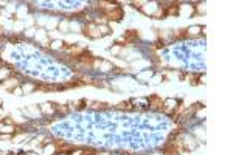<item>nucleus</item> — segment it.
Listing matches in <instances>:
<instances>
[{
  "label": "nucleus",
  "instance_id": "1",
  "mask_svg": "<svg viewBox=\"0 0 233 155\" xmlns=\"http://www.w3.org/2000/svg\"><path fill=\"white\" fill-rule=\"evenodd\" d=\"M82 33L87 36V37H92V39H97V37H101V33H100V28H97L95 23H87L86 27L82 28Z\"/></svg>",
  "mask_w": 233,
  "mask_h": 155
},
{
  "label": "nucleus",
  "instance_id": "2",
  "mask_svg": "<svg viewBox=\"0 0 233 155\" xmlns=\"http://www.w3.org/2000/svg\"><path fill=\"white\" fill-rule=\"evenodd\" d=\"M123 9L121 8H116V9H113V11H109V13H106V17L109 19V20H113V22H120L121 19H123Z\"/></svg>",
  "mask_w": 233,
  "mask_h": 155
},
{
  "label": "nucleus",
  "instance_id": "3",
  "mask_svg": "<svg viewBox=\"0 0 233 155\" xmlns=\"http://www.w3.org/2000/svg\"><path fill=\"white\" fill-rule=\"evenodd\" d=\"M76 61L81 62V64L86 65V67H92V65H93V56H92L90 53H84L82 56L76 58Z\"/></svg>",
  "mask_w": 233,
  "mask_h": 155
},
{
  "label": "nucleus",
  "instance_id": "4",
  "mask_svg": "<svg viewBox=\"0 0 233 155\" xmlns=\"http://www.w3.org/2000/svg\"><path fill=\"white\" fill-rule=\"evenodd\" d=\"M149 106L152 107V109H159V110H162L163 109V101L159 98V96H151V99H149Z\"/></svg>",
  "mask_w": 233,
  "mask_h": 155
},
{
  "label": "nucleus",
  "instance_id": "5",
  "mask_svg": "<svg viewBox=\"0 0 233 155\" xmlns=\"http://www.w3.org/2000/svg\"><path fill=\"white\" fill-rule=\"evenodd\" d=\"M137 37H138V31H135V30H128L126 34H124V39L129 43H132L134 40H137Z\"/></svg>",
  "mask_w": 233,
  "mask_h": 155
},
{
  "label": "nucleus",
  "instance_id": "6",
  "mask_svg": "<svg viewBox=\"0 0 233 155\" xmlns=\"http://www.w3.org/2000/svg\"><path fill=\"white\" fill-rule=\"evenodd\" d=\"M98 6H100L101 9H106V13L113 11V9L118 8V6H116V3H109V2H100V3H98Z\"/></svg>",
  "mask_w": 233,
  "mask_h": 155
},
{
  "label": "nucleus",
  "instance_id": "7",
  "mask_svg": "<svg viewBox=\"0 0 233 155\" xmlns=\"http://www.w3.org/2000/svg\"><path fill=\"white\" fill-rule=\"evenodd\" d=\"M16 132V126L14 124H6V126H0V134H14Z\"/></svg>",
  "mask_w": 233,
  "mask_h": 155
},
{
  "label": "nucleus",
  "instance_id": "8",
  "mask_svg": "<svg viewBox=\"0 0 233 155\" xmlns=\"http://www.w3.org/2000/svg\"><path fill=\"white\" fill-rule=\"evenodd\" d=\"M68 51L73 55V58L76 56V58H79V56H82L86 51H84V48H81V47H70L68 48Z\"/></svg>",
  "mask_w": 233,
  "mask_h": 155
},
{
  "label": "nucleus",
  "instance_id": "9",
  "mask_svg": "<svg viewBox=\"0 0 233 155\" xmlns=\"http://www.w3.org/2000/svg\"><path fill=\"white\" fill-rule=\"evenodd\" d=\"M16 85H17V81H16V79H6V82H3V84H2V87H3V89L11 90V92H13V89H16Z\"/></svg>",
  "mask_w": 233,
  "mask_h": 155
},
{
  "label": "nucleus",
  "instance_id": "10",
  "mask_svg": "<svg viewBox=\"0 0 233 155\" xmlns=\"http://www.w3.org/2000/svg\"><path fill=\"white\" fill-rule=\"evenodd\" d=\"M201 27H190L188 30H186V36L188 37H191V36H197L199 33H201Z\"/></svg>",
  "mask_w": 233,
  "mask_h": 155
},
{
  "label": "nucleus",
  "instance_id": "11",
  "mask_svg": "<svg viewBox=\"0 0 233 155\" xmlns=\"http://www.w3.org/2000/svg\"><path fill=\"white\" fill-rule=\"evenodd\" d=\"M34 90H36V84H30V82H28V84H23V85H22V92H23V93H31V92H34Z\"/></svg>",
  "mask_w": 233,
  "mask_h": 155
},
{
  "label": "nucleus",
  "instance_id": "12",
  "mask_svg": "<svg viewBox=\"0 0 233 155\" xmlns=\"http://www.w3.org/2000/svg\"><path fill=\"white\" fill-rule=\"evenodd\" d=\"M176 14H179V6H176V5L173 3V6H170V8L165 11V16H176Z\"/></svg>",
  "mask_w": 233,
  "mask_h": 155
},
{
  "label": "nucleus",
  "instance_id": "13",
  "mask_svg": "<svg viewBox=\"0 0 233 155\" xmlns=\"http://www.w3.org/2000/svg\"><path fill=\"white\" fill-rule=\"evenodd\" d=\"M40 110H42L44 113H52V112H53V106L50 104V102H45V104L40 106Z\"/></svg>",
  "mask_w": 233,
  "mask_h": 155
},
{
  "label": "nucleus",
  "instance_id": "14",
  "mask_svg": "<svg viewBox=\"0 0 233 155\" xmlns=\"http://www.w3.org/2000/svg\"><path fill=\"white\" fill-rule=\"evenodd\" d=\"M118 107L121 109V110H132V106H131V102H120V104H118Z\"/></svg>",
  "mask_w": 233,
  "mask_h": 155
},
{
  "label": "nucleus",
  "instance_id": "15",
  "mask_svg": "<svg viewBox=\"0 0 233 155\" xmlns=\"http://www.w3.org/2000/svg\"><path fill=\"white\" fill-rule=\"evenodd\" d=\"M163 16H165V9H162V8H157V11L155 13H152V17H163Z\"/></svg>",
  "mask_w": 233,
  "mask_h": 155
},
{
  "label": "nucleus",
  "instance_id": "16",
  "mask_svg": "<svg viewBox=\"0 0 233 155\" xmlns=\"http://www.w3.org/2000/svg\"><path fill=\"white\" fill-rule=\"evenodd\" d=\"M100 33H101V36H106V34L110 33V30H109L107 25H101V27H100Z\"/></svg>",
  "mask_w": 233,
  "mask_h": 155
},
{
  "label": "nucleus",
  "instance_id": "17",
  "mask_svg": "<svg viewBox=\"0 0 233 155\" xmlns=\"http://www.w3.org/2000/svg\"><path fill=\"white\" fill-rule=\"evenodd\" d=\"M183 37H188L186 36V30H179L176 33V39H183Z\"/></svg>",
  "mask_w": 233,
  "mask_h": 155
},
{
  "label": "nucleus",
  "instance_id": "18",
  "mask_svg": "<svg viewBox=\"0 0 233 155\" xmlns=\"http://www.w3.org/2000/svg\"><path fill=\"white\" fill-rule=\"evenodd\" d=\"M101 68H103L104 71H109V70L112 68V64H110V62H106V61H101Z\"/></svg>",
  "mask_w": 233,
  "mask_h": 155
},
{
  "label": "nucleus",
  "instance_id": "19",
  "mask_svg": "<svg viewBox=\"0 0 233 155\" xmlns=\"http://www.w3.org/2000/svg\"><path fill=\"white\" fill-rule=\"evenodd\" d=\"M90 104H93V107H95V109H106V106H107L106 102H97V101L90 102Z\"/></svg>",
  "mask_w": 233,
  "mask_h": 155
},
{
  "label": "nucleus",
  "instance_id": "20",
  "mask_svg": "<svg viewBox=\"0 0 233 155\" xmlns=\"http://www.w3.org/2000/svg\"><path fill=\"white\" fill-rule=\"evenodd\" d=\"M10 73V68H0V79H3V78H6Z\"/></svg>",
  "mask_w": 233,
  "mask_h": 155
},
{
  "label": "nucleus",
  "instance_id": "21",
  "mask_svg": "<svg viewBox=\"0 0 233 155\" xmlns=\"http://www.w3.org/2000/svg\"><path fill=\"white\" fill-rule=\"evenodd\" d=\"M97 152L93 150V149H84L82 152H81V155H95Z\"/></svg>",
  "mask_w": 233,
  "mask_h": 155
},
{
  "label": "nucleus",
  "instance_id": "22",
  "mask_svg": "<svg viewBox=\"0 0 233 155\" xmlns=\"http://www.w3.org/2000/svg\"><path fill=\"white\" fill-rule=\"evenodd\" d=\"M110 51H112V53H113V55H118V53H120V45H116V47H113V48H112Z\"/></svg>",
  "mask_w": 233,
  "mask_h": 155
},
{
  "label": "nucleus",
  "instance_id": "23",
  "mask_svg": "<svg viewBox=\"0 0 233 155\" xmlns=\"http://www.w3.org/2000/svg\"><path fill=\"white\" fill-rule=\"evenodd\" d=\"M132 5H134V8H138V9H140V8H142V5H145V3H143V2H132Z\"/></svg>",
  "mask_w": 233,
  "mask_h": 155
},
{
  "label": "nucleus",
  "instance_id": "24",
  "mask_svg": "<svg viewBox=\"0 0 233 155\" xmlns=\"http://www.w3.org/2000/svg\"><path fill=\"white\" fill-rule=\"evenodd\" d=\"M22 93H23V92H22L20 87H16V89H14V95H22Z\"/></svg>",
  "mask_w": 233,
  "mask_h": 155
},
{
  "label": "nucleus",
  "instance_id": "25",
  "mask_svg": "<svg viewBox=\"0 0 233 155\" xmlns=\"http://www.w3.org/2000/svg\"><path fill=\"white\" fill-rule=\"evenodd\" d=\"M154 47H155V48H162V47H163V42H160V40H159V42H155V45H154Z\"/></svg>",
  "mask_w": 233,
  "mask_h": 155
},
{
  "label": "nucleus",
  "instance_id": "26",
  "mask_svg": "<svg viewBox=\"0 0 233 155\" xmlns=\"http://www.w3.org/2000/svg\"><path fill=\"white\" fill-rule=\"evenodd\" d=\"M52 47H53V48H58V47H61V42H58V40H56V42H53V45H52Z\"/></svg>",
  "mask_w": 233,
  "mask_h": 155
},
{
  "label": "nucleus",
  "instance_id": "27",
  "mask_svg": "<svg viewBox=\"0 0 233 155\" xmlns=\"http://www.w3.org/2000/svg\"><path fill=\"white\" fill-rule=\"evenodd\" d=\"M0 138H2V140H8L10 138V135H6V134H3L2 137H0Z\"/></svg>",
  "mask_w": 233,
  "mask_h": 155
},
{
  "label": "nucleus",
  "instance_id": "28",
  "mask_svg": "<svg viewBox=\"0 0 233 155\" xmlns=\"http://www.w3.org/2000/svg\"><path fill=\"white\" fill-rule=\"evenodd\" d=\"M81 152H82V150L79 149V150H76V152H72V155H81Z\"/></svg>",
  "mask_w": 233,
  "mask_h": 155
},
{
  "label": "nucleus",
  "instance_id": "29",
  "mask_svg": "<svg viewBox=\"0 0 233 155\" xmlns=\"http://www.w3.org/2000/svg\"><path fill=\"white\" fill-rule=\"evenodd\" d=\"M95 155H109V153H107V152H97Z\"/></svg>",
  "mask_w": 233,
  "mask_h": 155
},
{
  "label": "nucleus",
  "instance_id": "30",
  "mask_svg": "<svg viewBox=\"0 0 233 155\" xmlns=\"http://www.w3.org/2000/svg\"><path fill=\"white\" fill-rule=\"evenodd\" d=\"M25 155H36V153H25Z\"/></svg>",
  "mask_w": 233,
  "mask_h": 155
},
{
  "label": "nucleus",
  "instance_id": "31",
  "mask_svg": "<svg viewBox=\"0 0 233 155\" xmlns=\"http://www.w3.org/2000/svg\"><path fill=\"white\" fill-rule=\"evenodd\" d=\"M0 106H2V99H0Z\"/></svg>",
  "mask_w": 233,
  "mask_h": 155
}]
</instances>
